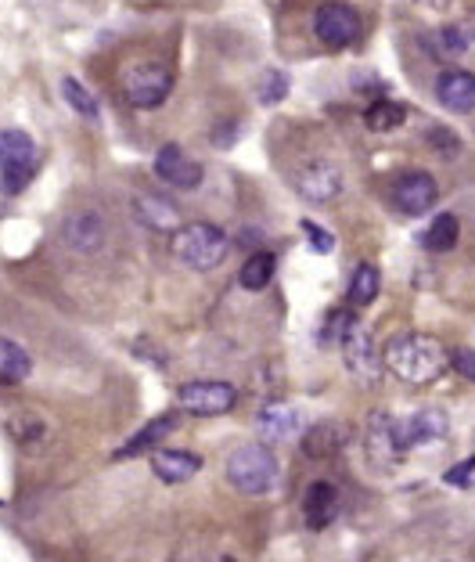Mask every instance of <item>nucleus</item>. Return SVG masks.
<instances>
[{"mask_svg": "<svg viewBox=\"0 0 475 562\" xmlns=\"http://www.w3.org/2000/svg\"><path fill=\"white\" fill-rule=\"evenodd\" d=\"M382 368L407 382V386H429L451 368V353L436 336L426 331H407V336L389 339V347L382 353Z\"/></svg>", "mask_w": 475, "mask_h": 562, "instance_id": "1", "label": "nucleus"}, {"mask_svg": "<svg viewBox=\"0 0 475 562\" xmlns=\"http://www.w3.org/2000/svg\"><path fill=\"white\" fill-rule=\"evenodd\" d=\"M278 458L267 443H249L238 447L235 454L227 458V480L230 487L249 494V497H263L278 487Z\"/></svg>", "mask_w": 475, "mask_h": 562, "instance_id": "2", "label": "nucleus"}, {"mask_svg": "<svg viewBox=\"0 0 475 562\" xmlns=\"http://www.w3.org/2000/svg\"><path fill=\"white\" fill-rule=\"evenodd\" d=\"M227 249H230V238L216 224L199 221V224H181L173 232L177 260L191 267V271H213L216 263H224Z\"/></svg>", "mask_w": 475, "mask_h": 562, "instance_id": "3", "label": "nucleus"}, {"mask_svg": "<svg viewBox=\"0 0 475 562\" xmlns=\"http://www.w3.org/2000/svg\"><path fill=\"white\" fill-rule=\"evenodd\" d=\"M41 173V151L25 131H0V188L19 195Z\"/></svg>", "mask_w": 475, "mask_h": 562, "instance_id": "4", "label": "nucleus"}, {"mask_svg": "<svg viewBox=\"0 0 475 562\" xmlns=\"http://www.w3.org/2000/svg\"><path fill=\"white\" fill-rule=\"evenodd\" d=\"M173 91V72L162 61H137L123 76V98L134 109H159Z\"/></svg>", "mask_w": 475, "mask_h": 562, "instance_id": "5", "label": "nucleus"}, {"mask_svg": "<svg viewBox=\"0 0 475 562\" xmlns=\"http://www.w3.org/2000/svg\"><path fill=\"white\" fill-rule=\"evenodd\" d=\"M314 33L328 50H342L357 44V36H361V15L342 0H328V4L314 11Z\"/></svg>", "mask_w": 475, "mask_h": 562, "instance_id": "6", "label": "nucleus"}, {"mask_svg": "<svg viewBox=\"0 0 475 562\" xmlns=\"http://www.w3.org/2000/svg\"><path fill=\"white\" fill-rule=\"evenodd\" d=\"M181 407L188 415H202V418H220L227 412H235L238 404V390L230 382H216V379H202V382H184L181 386Z\"/></svg>", "mask_w": 475, "mask_h": 562, "instance_id": "7", "label": "nucleus"}, {"mask_svg": "<svg viewBox=\"0 0 475 562\" xmlns=\"http://www.w3.org/2000/svg\"><path fill=\"white\" fill-rule=\"evenodd\" d=\"M342 353H346V368H350V375L357 382H364V386H375L382 379V350L378 342L371 339V331L364 325H353L350 336L342 339Z\"/></svg>", "mask_w": 475, "mask_h": 562, "instance_id": "8", "label": "nucleus"}, {"mask_svg": "<svg viewBox=\"0 0 475 562\" xmlns=\"http://www.w3.org/2000/svg\"><path fill=\"white\" fill-rule=\"evenodd\" d=\"M295 191H299L303 202L310 206H328L342 195V173L336 162L328 159H314L306 162L299 173H295Z\"/></svg>", "mask_w": 475, "mask_h": 562, "instance_id": "9", "label": "nucleus"}, {"mask_svg": "<svg viewBox=\"0 0 475 562\" xmlns=\"http://www.w3.org/2000/svg\"><path fill=\"white\" fill-rule=\"evenodd\" d=\"M389 199L404 216H426L436 206V199H440V184H436L426 170H415V173H404L400 181L389 188Z\"/></svg>", "mask_w": 475, "mask_h": 562, "instance_id": "10", "label": "nucleus"}, {"mask_svg": "<svg viewBox=\"0 0 475 562\" xmlns=\"http://www.w3.org/2000/svg\"><path fill=\"white\" fill-rule=\"evenodd\" d=\"M364 447L367 458L375 462V469H393L404 462V447L396 437V418L375 412L367 418V432H364Z\"/></svg>", "mask_w": 475, "mask_h": 562, "instance_id": "11", "label": "nucleus"}, {"mask_svg": "<svg viewBox=\"0 0 475 562\" xmlns=\"http://www.w3.org/2000/svg\"><path fill=\"white\" fill-rule=\"evenodd\" d=\"M451 429V418H446L440 407H426V412L410 415L404 422H396V437H400L404 454L410 447H426V443H440Z\"/></svg>", "mask_w": 475, "mask_h": 562, "instance_id": "12", "label": "nucleus"}, {"mask_svg": "<svg viewBox=\"0 0 475 562\" xmlns=\"http://www.w3.org/2000/svg\"><path fill=\"white\" fill-rule=\"evenodd\" d=\"M156 173L162 177L170 188H199L202 184V166L188 156L181 145H162L159 156H156Z\"/></svg>", "mask_w": 475, "mask_h": 562, "instance_id": "13", "label": "nucleus"}, {"mask_svg": "<svg viewBox=\"0 0 475 562\" xmlns=\"http://www.w3.org/2000/svg\"><path fill=\"white\" fill-rule=\"evenodd\" d=\"M436 98L443 101V109L457 112V116H468L475 109V80L465 69H443L440 80H436Z\"/></svg>", "mask_w": 475, "mask_h": 562, "instance_id": "14", "label": "nucleus"}, {"mask_svg": "<svg viewBox=\"0 0 475 562\" xmlns=\"http://www.w3.org/2000/svg\"><path fill=\"white\" fill-rule=\"evenodd\" d=\"M342 508V497L339 491L331 487L328 480H317L310 491H306V502H303V513H306V527L310 530H325L328 522H336Z\"/></svg>", "mask_w": 475, "mask_h": 562, "instance_id": "15", "label": "nucleus"}, {"mask_svg": "<svg viewBox=\"0 0 475 562\" xmlns=\"http://www.w3.org/2000/svg\"><path fill=\"white\" fill-rule=\"evenodd\" d=\"M256 429H260L267 447L285 443V440L299 437V415H295V407H289V404H267L260 418H256Z\"/></svg>", "mask_w": 475, "mask_h": 562, "instance_id": "16", "label": "nucleus"}, {"mask_svg": "<svg viewBox=\"0 0 475 562\" xmlns=\"http://www.w3.org/2000/svg\"><path fill=\"white\" fill-rule=\"evenodd\" d=\"M151 469H156V476L162 483L181 487V483H188L202 469V458L191 451H151Z\"/></svg>", "mask_w": 475, "mask_h": 562, "instance_id": "17", "label": "nucleus"}, {"mask_svg": "<svg viewBox=\"0 0 475 562\" xmlns=\"http://www.w3.org/2000/svg\"><path fill=\"white\" fill-rule=\"evenodd\" d=\"M173 426H177V415H159L156 422H148V426L140 429V432H134V437L126 440V443L120 447V451H115V458H120V462H123V458L151 454V451H156V447H159L166 437H170Z\"/></svg>", "mask_w": 475, "mask_h": 562, "instance_id": "18", "label": "nucleus"}, {"mask_svg": "<svg viewBox=\"0 0 475 562\" xmlns=\"http://www.w3.org/2000/svg\"><path fill=\"white\" fill-rule=\"evenodd\" d=\"M274 271H278V257H274L271 249H260V252H252L246 263H241L238 285L246 289V292H263L267 285H271Z\"/></svg>", "mask_w": 475, "mask_h": 562, "instance_id": "19", "label": "nucleus"}, {"mask_svg": "<svg viewBox=\"0 0 475 562\" xmlns=\"http://www.w3.org/2000/svg\"><path fill=\"white\" fill-rule=\"evenodd\" d=\"M30 353H25L19 342H11L0 336V386H19V382L30 375Z\"/></svg>", "mask_w": 475, "mask_h": 562, "instance_id": "20", "label": "nucleus"}, {"mask_svg": "<svg viewBox=\"0 0 475 562\" xmlns=\"http://www.w3.org/2000/svg\"><path fill=\"white\" fill-rule=\"evenodd\" d=\"M378 289H382V274L375 263H361L350 278V292H346V300L350 306H371L378 300Z\"/></svg>", "mask_w": 475, "mask_h": 562, "instance_id": "21", "label": "nucleus"}, {"mask_svg": "<svg viewBox=\"0 0 475 562\" xmlns=\"http://www.w3.org/2000/svg\"><path fill=\"white\" fill-rule=\"evenodd\" d=\"M457 235H461V224L454 213H440L436 221L429 224V232L421 235V246L429 252H451L457 246Z\"/></svg>", "mask_w": 475, "mask_h": 562, "instance_id": "22", "label": "nucleus"}, {"mask_svg": "<svg viewBox=\"0 0 475 562\" xmlns=\"http://www.w3.org/2000/svg\"><path fill=\"white\" fill-rule=\"evenodd\" d=\"M407 120V109L400 105V101H375V105H367L364 109V123H367V131H375V134H389L396 131V126H404Z\"/></svg>", "mask_w": 475, "mask_h": 562, "instance_id": "23", "label": "nucleus"}, {"mask_svg": "<svg viewBox=\"0 0 475 562\" xmlns=\"http://www.w3.org/2000/svg\"><path fill=\"white\" fill-rule=\"evenodd\" d=\"M346 443V432L342 426H336V422H325V426H314L310 432H306V454L310 458H328V454H336L339 447Z\"/></svg>", "mask_w": 475, "mask_h": 562, "instance_id": "24", "label": "nucleus"}, {"mask_svg": "<svg viewBox=\"0 0 475 562\" xmlns=\"http://www.w3.org/2000/svg\"><path fill=\"white\" fill-rule=\"evenodd\" d=\"M66 241H69L72 249L91 252L101 241V216H94V213L72 216V221L66 224Z\"/></svg>", "mask_w": 475, "mask_h": 562, "instance_id": "25", "label": "nucleus"}, {"mask_svg": "<svg viewBox=\"0 0 475 562\" xmlns=\"http://www.w3.org/2000/svg\"><path fill=\"white\" fill-rule=\"evenodd\" d=\"M137 216H140V224H148V227H162V232H177L181 227V213H177L173 206H166V202L159 199H137Z\"/></svg>", "mask_w": 475, "mask_h": 562, "instance_id": "26", "label": "nucleus"}, {"mask_svg": "<svg viewBox=\"0 0 475 562\" xmlns=\"http://www.w3.org/2000/svg\"><path fill=\"white\" fill-rule=\"evenodd\" d=\"M61 98L69 101V109H76L80 116H87V120H98V112H101V105H98V98L87 91V87L76 80V76H66L61 80Z\"/></svg>", "mask_w": 475, "mask_h": 562, "instance_id": "27", "label": "nucleus"}, {"mask_svg": "<svg viewBox=\"0 0 475 562\" xmlns=\"http://www.w3.org/2000/svg\"><path fill=\"white\" fill-rule=\"evenodd\" d=\"M357 325V314L353 311H331L325 317V325H320V347H342V339L350 336V328Z\"/></svg>", "mask_w": 475, "mask_h": 562, "instance_id": "28", "label": "nucleus"}, {"mask_svg": "<svg viewBox=\"0 0 475 562\" xmlns=\"http://www.w3.org/2000/svg\"><path fill=\"white\" fill-rule=\"evenodd\" d=\"M285 94H289V76L281 69H267L260 76V87H256V98H260L263 105H278Z\"/></svg>", "mask_w": 475, "mask_h": 562, "instance_id": "29", "label": "nucleus"}, {"mask_svg": "<svg viewBox=\"0 0 475 562\" xmlns=\"http://www.w3.org/2000/svg\"><path fill=\"white\" fill-rule=\"evenodd\" d=\"M299 227H303V235L310 238V249L317 257H328V252L336 249V235L325 232V227H317L314 221H299Z\"/></svg>", "mask_w": 475, "mask_h": 562, "instance_id": "30", "label": "nucleus"}, {"mask_svg": "<svg viewBox=\"0 0 475 562\" xmlns=\"http://www.w3.org/2000/svg\"><path fill=\"white\" fill-rule=\"evenodd\" d=\"M440 44L446 47V55H465L468 50V33H465V25H451V30H443L440 33Z\"/></svg>", "mask_w": 475, "mask_h": 562, "instance_id": "31", "label": "nucleus"}, {"mask_svg": "<svg viewBox=\"0 0 475 562\" xmlns=\"http://www.w3.org/2000/svg\"><path fill=\"white\" fill-rule=\"evenodd\" d=\"M443 480L451 483V487H457V491H468L475 483V462H472V458H465V462H457Z\"/></svg>", "mask_w": 475, "mask_h": 562, "instance_id": "32", "label": "nucleus"}, {"mask_svg": "<svg viewBox=\"0 0 475 562\" xmlns=\"http://www.w3.org/2000/svg\"><path fill=\"white\" fill-rule=\"evenodd\" d=\"M429 145L436 151H446V156H457V148H461V140L454 131H443V126H432L429 131Z\"/></svg>", "mask_w": 475, "mask_h": 562, "instance_id": "33", "label": "nucleus"}, {"mask_svg": "<svg viewBox=\"0 0 475 562\" xmlns=\"http://www.w3.org/2000/svg\"><path fill=\"white\" fill-rule=\"evenodd\" d=\"M454 364H457V372L465 375V379H475V353L472 350H457Z\"/></svg>", "mask_w": 475, "mask_h": 562, "instance_id": "34", "label": "nucleus"}]
</instances>
